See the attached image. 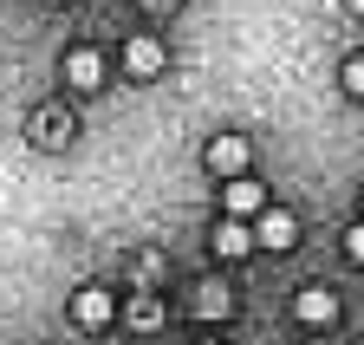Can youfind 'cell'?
<instances>
[{
    "mask_svg": "<svg viewBox=\"0 0 364 345\" xmlns=\"http://www.w3.org/2000/svg\"><path fill=\"white\" fill-rule=\"evenodd\" d=\"M124 65H130L136 78H156V72H163V39H150V33H136L130 46H124Z\"/></svg>",
    "mask_w": 364,
    "mask_h": 345,
    "instance_id": "obj_7",
    "label": "cell"
},
{
    "mask_svg": "<svg viewBox=\"0 0 364 345\" xmlns=\"http://www.w3.org/2000/svg\"><path fill=\"white\" fill-rule=\"evenodd\" d=\"M345 254H351V261H358V267H364V222H358V228H351V235H345Z\"/></svg>",
    "mask_w": 364,
    "mask_h": 345,
    "instance_id": "obj_12",
    "label": "cell"
},
{
    "mask_svg": "<svg viewBox=\"0 0 364 345\" xmlns=\"http://www.w3.org/2000/svg\"><path fill=\"white\" fill-rule=\"evenodd\" d=\"M247 156H254V144H247V137H235V131H221V137L208 144V169H215V176H241Z\"/></svg>",
    "mask_w": 364,
    "mask_h": 345,
    "instance_id": "obj_3",
    "label": "cell"
},
{
    "mask_svg": "<svg viewBox=\"0 0 364 345\" xmlns=\"http://www.w3.org/2000/svg\"><path fill=\"white\" fill-rule=\"evenodd\" d=\"M260 241H254V222H247V215H228V222L215 228V254H221V261H241V254H254Z\"/></svg>",
    "mask_w": 364,
    "mask_h": 345,
    "instance_id": "obj_4",
    "label": "cell"
},
{
    "mask_svg": "<svg viewBox=\"0 0 364 345\" xmlns=\"http://www.w3.org/2000/svg\"><path fill=\"white\" fill-rule=\"evenodd\" d=\"M345 92H351V98H364V53L345 65Z\"/></svg>",
    "mask_w": 364,
    "mask_h": 345,
    "instance_id": "obj_11",
    "label": "cell"
},
{
    "mask_svg": "<svg viewBox=\"0 0 364 345\" xmlns=\"http://www.w3.org/2000/svg\"><path fill=\"white\" fill-rule=\"evenodd\" d=\"M65 78L78 85V92H98V85H105V59L98 53H72L65 59Z\"/></svg>",
    "mask_w": 364,
    "mask_h": 345,
    "instance_id": "obj_8",
    "label": "cell"
},
{
    "mask_svg": "<svg viewBox=\"0 0 364 345\" xmlns=\"http://www.w3.org/2000/svg\"><path fill=\"white\" fill-rule=\"evenodd\" d=\"M254 241H260V248H273V254H287V248L299 241V222H293L287 208H273V202H267V208L254 215Z\"/></svg>",
    "mask_w": 364,
    "mask_h": 345,
    "instance_id": "obj_1",
    "label": "cell"
},
{
    "mask_svg": "<svg viewBox=\"0 0 364 345\" xmlns=\"http://www.w3.org/2000/svg\"><path fill=\"white\" fill-rule=\"evenodd\" d=\"M144 7H150V14H169V7H176V0H144Z\"/></svg>",
    "mask_w": 364,
    "mask_h": 345,
    "instance_id": "obj_13",
    "label": "cell"
},
{
    "mask_svg": "<svg viewBox=\"0 0 364 345\" xmlns=\"http://www.w3.org/2000/svg\"><path fill=\"white\" fill-rule=\"evenodd\" d=\"M293 313H299L306 326H332V319H338V293H332V287H306V293L293 299Z\"/></svg>",
    "mask_w": 364,
    "mask_h": 345,
    "instance_id": "obj_6",
    "label": "cell"
},
{
    "mask_svg": "<svg viewBox=\"0 0 364 345\" xmlns=\"http://www.w3.org/2000/svg\"><path fill=\"white\" fill-rule=\"evenodd\" d=\"M156 319H163V299H150V293H144V299H130V326H144V332H150Z\"/></svg>",
    "mask_w": 364,
    "mask_h": 345,
    "instance_id": "obj_10",
    "label": "cell"
},
{
    "mask_svg": "<svg viewBox=\"0 0 364 345\" xmlns=\"http://www.w3.org/2000/svg\"><path fill=\"white\" fill-rule=\"evenodd\" d=\"M202 345H215V339H202Z\"/></svg>",
    "mask_w": 364,
    "mask_h": 345,
    "instance_id": "obj_14",
    "label": "cell"
},
{
    "mask_svg": "<svg viewBox=\"0 0 364 345\" xmlns=\"http://www.w3.org/2000/svg\"><path fill=\"white\" fill-rule=\"evenodd\" d=\"M228 307H235V293H228L221 280H202V287H196V313H202V319H228Z\"/></svg>",
    "mask_w": 364,
    "mask_h": 345,
    "instance_id": "obj_9",
    "label": "cell"
},
{
    "mask_svg": "<svg viewBox=\"0 0 364 345\" xmlns=\"http://www.w3.org/2000/svg\"><path fill=\"white\" fill-rule=\"evenodd\" d=\"M111 313H117V293L111 287H78V299H72V319L78 326L98 332V326H111Z\"/></svg>",
    "mask_w": 364,
    "mask_h": 345,
    "instance_id": "obj_2",
    "label": "cell"
},
{
    "mask_svg": "<svg viewBox=\"0 0 364 345\" xmlns=\"http://www.w3.org/2000/svg\"><path fill=\"white\" fill-rule=\"evenodd\" d=\"M221 208H228V215H247V222H254V215L267 208V189H260V183H247V176H228Z\"/></svg>",
    "mask_w": 364,
    "mask_h": 345,
    "instance_id": "obj_5",
    "label": "cell"
}]
</instances>
